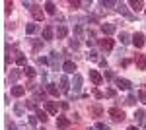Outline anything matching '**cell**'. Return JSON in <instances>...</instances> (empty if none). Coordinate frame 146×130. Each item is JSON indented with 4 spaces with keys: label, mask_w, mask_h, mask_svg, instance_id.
Instances as JSON below:
<instances>
[{
    "label": "cell",
    "mask_w": 146,
    "mask_h": 130,
    "mask_svg": "<svg viewBox=\"0 0 146 130\" xmlns=\"http://www.w3.org/2000/svg\"><path fill=\"white\" fill-rule=\"evenodd\" d=\"M31 14H33L35 20H43V10H41L37 4H33V6H31Z\"/></svg>",
    "instance_id": "cell-14"
},
{
    "label": "cell",
    "mask_w": 146,
    "mask_h": 130,
    "mask_svg": "<svg viewBox=\"0 0 146 130\" xmlns=\"http://www.w3.org/2000/svg\"><path fill=\"white\" fill-rule=\"evenodd\" d=\"M37 62H39V64H43V66H45L47 62H49V60H47L45 56H39V58H37Z\"/></svg>",
    "instance_id": "cell-46"
},
{
    "label": "cell",
    "mask_w": 146,
    "mask_h": 130,
    "mask_svg": "<svg viewBox=\"0 0 146 130\" xmlns=\"http://www.w3.org/2000/svg\"><path fill=\"white\" fill-rule=\"evenodd\" d=\"M96 130H109V126L103 124V122H98V124H96Z\"/></svg>",
    "instance_id": "cell-39"
},
{
    "label": "cell",
    "mask_w": 146,
    "mask_h": 130,
    "mask_svg": "<svg viewBox=\"0 0 146 130\" xmlns=\"http://www.w3.org/2000/svg\"><path fill=\"white\" fill-rule=\"evenodd\" d=\"M82 33H84V29H82V25H76V27H74V35H76V37H80Z\"/></svg>",
    "instance_id": "cell-38"
},
{
    "label": "cell",
    "mask_w": 146,
    "mask_h": 130,
    "mask_svg": "<svg viewBox=\"0 0 146 130\" xmlns=\"http://www.w3.org/2000/svg\"><path fill=\"white\" fill-rule=\"evenodd\" d=\"M51 66H53V70H62V64H60V54L56 53V51H53L51 53Z\"/></svg>",
    "instance_id": "cell-1"
},
{
    "label": "cell",
    "mask_w": 146,
    "mask_h": 130,
    "mask_svg": "<svg viewBox=\"0 0 146 130\" xmlns=\"http://www.w3.org/2000/svg\"><path fill=\"white\" fill-rule=\"evenodd\" d=\"M37 117H29V119H27V122H29V124H31V126H35V124H37Z\"/></svg>",
    "instance_id": "cell-43"
},
{
    "label": "cell",
    "mask_w": 146,
    "mask_h": 130,
    "mask_svg": "<svg viewBox=\"0 0 146 130\" xmlns=\"http://www.w3.org/2000/svg\"><path fill=\"white\" fill-rule=\"evenodd\" d=\"M25 107L31 109V111H35V113L39 111V109H37V101H35V99H29V101H25Z\"/></svg>",
    "instance_id": "cell-24"
},
{
    "label": "cell",
    "mask_w": 146,
    "mask_h": 130,
    "mask_svg": "<svg viewBox=\"0 0 146 130\" xmlns=\"http://www.w3.org/2000/svg\"><path fill=\"white\" fill-rule=\"evenodd\" d=\"M86 130H96V128H86Z\"/></svg>",
    "instance_id": "cell-49"
},
{
    "label": "cell",
    "mask_w": 146,
    "mask_h": 130,
    "mask_svg": "<svg viewBox=\"0 0 146 130\" xmlns=\"http://www.w3.org/2000/svg\"><path fill=\"white\" fill-rule=\"evenodd\" d=\"M100 47L103 49V51H111V49H113V39H109V37L100 39Z\"/></svg>",
    "instance_id": "cell-8"
},
{
    "label": "cell",
    "mask_w": 146,
    "mask_h": 130,
    "mask_svg": "<svg viewBox=\"0 0 146 130\" xmlns=\"http://www.w3.org/2000/svg\"><path fill=\"white\" fill-rule=\"evenodd\" d=\"M23 93H25V87L23 86H12V95L14 97H22Z\"/></svg>",
    "instance_id": "cell-12"
},
{
    "label": "cell",
    "mask_w": 146,
    "mask_h": 130,
    "mask_svg": "<svg viewBox=\"0 0 146 130\" xmlns=\"http://www.w3.org/2000/svg\"><path fill=\"white\" fill-rule=\"evenodd\" d=\"M70 49H74V51H76V49H80V43L76 41V39H70Z\"/></svg>",
    "instance_id": "cell-36"
},
{
    "label": "cell",
    "mask_w": 146,
    "mask_h": 130,
    "mask_svg": "<svg viewBox=\"0 0 146 130\" xmlns=\"http://www.w3.org/2000/svg\"><path fill=\"white\" fill-rule=\"evenodd\" d=\"M144 35H142V33H135V35H133V45H135L136 49H142V47H144Z\"/></svg>",
    "instance_id": "cell-3"
},
{
    "label": "cell",
    "mask_w": 146,
    "mask_h": 130,
    "mask_svg": "<svg viewBox=\"0 0 146 130\" xmlns=\"http://www.w3.org/2000/svg\"><path fill=\"white\" fill-rule=\"evenodd\" d=\"M16 62L22 66V64H25V56H23L22 53H18V56H16Z\"/></svg>",
    "instance_id": "cell-32"
},
{
    "label": "cell",
    "mask_w": 146,
    "mask_h": 130,
    "mask_svg": "<svg viewBox=\"0 0 146 130\" xmlns=\"http://www.w3.org/2000/svg\"><path fill=\"white\" fill-rule=\"evenodd\" d=\"M100 4L103 6V8H113V6L117 8V2H113V0H101Z\"/></svg>",
    "instance_id": "cell-26"
},
{
    "label": "cell",
    "mask_w": 146,
    "mask_h": 130,
    "mask_svg": "<svg viewBox=\"0 0 146 130\" xmlns=\"http://www.w3.org/2000/svg\"><path fill=\"white\" fill-rule=\"evenodd\" d=\"M90 111H92V115H94V117H100V115H101V107H98V105H96V107H92Z\"/></svg>",
    "instance_id": "cell-33"
},
{
    "label": "cell",
    "mask_w": 146,
    "mask_h": 130,
    "mask_svg": "<svg viewBox=\"0 0 146 130\" xmlns=\"http://www.w3.org/2000/svg\"><path fill=\"white\" fill-rule=\"evenodd\" d=\"M47 91H49L53 97H58V93H60V89H58L55 84H47Z\"/></svg>",
    "instance_id": "cell-18"
},
{
    "label": "cell",
    "mask_w": 146,
    "mask_h": 130,
    "mask_svg": "<svg viewBox=\"0 0 146 130\" xmlns=\"http://www.w3.org/2000/svg\"><path fill=\"white\" fill-rule=\"evenodd\" d=\"M115 31H117V27H115L113 23H103V25H101V33H103L105 37H109V35H113Z\"/></svg>",
    "instance_id": "cell-4"
},
{
    "label": "cell",
    "mask_w": 146,
    "mask_h": 130,
    "mask_svg": "<svg viewBox=\"0 0 146 130\" xmlns=\"http://www.w3.org/2000/svg\"><path fill=\"white\" fill-rule=\"evenodd\" d=\"M14 113H16L18 117H22V115H23V107L20 105V103H18V105H14Z\"/></svg>",
    "instance_id": "cell-31"
},
{
    "label": "cell",
    "mask_w": 146,
    "mask_h": 130,
    "mask_svg": "<svg viewBox=\"0 0 146 130\" xmlns=\"http://www.w3.org/2000/svg\"><path fill=\"white\" fill-rule=\"evenodd\" d=\"M39 31V25H37V23H27V25H25V33H27V35H33V33H37Z\"/></svg>",
    "instance_id": "cell-17"
},
{
    "label": "cell",
    "mask_w": 146,
    "mask_h": 130,
    "mask_svg": "<svg viewBox=\"0 0 146 130\" xmlns=\"http://www.w3.org/2000/svg\"><path fill=\"white\" fill-rule=\"evenodd\" d=\"M135 119H136V122H138L140 126H144V124H146V115H144L142 109H138V111L135 113Z\"/></svg>",
    "instance_id": "cell-10"
},
{
    "label": "cell",
    "mask_w": 146,
    "mask_h": 130,
    "mask_svg": "<svg viewBox=\"0 0 146 130\" xmlns=\"http://www.w3.org/2000/svg\"><path fill=\"white\" fill-rule=\"evenodd\" d=\"M43 39H45V41H51V39H53V27H51V25L43 27Z\"/></svg>",
    "instance_id": "cell-19"
},
{
    "label": "cell",
    "mask_w": 146,
    "mask_h": 130,
    "mask_svg": "<svg viewBox=\"0 0 146 130\" xmlns=\"http://www.w3.org/2000/svg\"><path fill=\"white\" fill-rule=\"evenodd\" d=\"M94 95H96V99H103V97H105V93H101L100 89H96V91H94Z\"/></svg>",
    "instance_id": "cell-40"
},
{
    "label": "cell",
    "mask_w": 146,
    "mask_h": 130,
    "mask_svg": "<svg viewBox=\"0 0 146 130\" xmlns=\"http://www.w3.org/2000/svg\"><path fill=\"white\" fill-rule=\"evenodd\" d=\"M62 70H64L66 74H74V70H76V64H74L72 60H64V62H62Z\"/></svg>",
    "instance_id": "cell-6"
},
{
    "label": "cell",
    "mask_w": 146,
    "mask_h": 130,
    "mask_svg": "<svg viewBox=\"0 0 146 130\" xmlns=\"http://www.w3.org/2000/svg\"><path fill=\"white\" fill-rule=\"evenodd\" d=\"M88 58H90V60H98V53H96V51H90Z\"/></svg>",
    "instance_id": "cell-42"
},
{
    "label": "cell",
    "mask_w": 146,
    "mask_h": 130,
    "mask_svg": "<svg viewBox=\"0 0 146 130\" xmlns=\"http://www.w3.org/2000/svg\"><path fill=\"white\" fill-rule=\"evenodd\" d=\"M35 101L39 103V101H43V103H47V93L43 91V89H35Z\"/></svg>",
    "instance_id": "cell-13"
},
{
    "label": "cell",
    "mask_w": 146,
    "mask_h": 130,
    "mask_svg": "<svg viewBox=\"0 0 146 130\" xmlns=\"http://www.w3.org/2000/svg\"><path fill=\"white\" fill-rule=\"evenodd\" d=\"M115 86L119 87V89H131V82L129 80H125V78H115Z\"/></svg>",
    "instance_id": "cell-5"
},
{
    "label": "cell",
    "mask_w": 146,
    "mask_h": 130,
    "mask_svg": "<svg viewBox=\"0 0 146 130\" xmlns=\"http://www.w3.org/2000/svg\"><path fill=\"white\" fill-rule=\"evenodd\" d=\"M105 97H115V89H107V91H105Z\"/></svg>",
    "instance_id": "cell-44"
},
{
    "label": "cell",
    "mask_w": 146,
    "mask_h": 130,
    "mask_svg": "<svg viewBox=\"0 0 146 130\" xmlns=\"http://www.w3.org/2000/svg\"><path fill=\"white\" fill-rule=\"evenodd\" d=\"M45 107H47V113H51V115H56V103H55V101H47Z\"/></svg>",
    "instance_id": "cell-23"
},
{
    "label": "cell",
    "mask_w": 146,
    "mask_h": 130,
    "mask_svg": "<svg viewBox=\"0 0 146 130\" xmlns=\"http://www.w3.org/2000/svg\"><path fill=\"white\" fill-rule=\"evenodd\" d=\"M66 35H68V29L64 25H58V27H56V37H58V39H64Z\"/></svg>",
    "instance_id": "cell-21"
},
{
    "label": "cell",
    "mask_w": 146,
    "mask_h": 130,
    "mask_svg": "<svg viewBox=\"0 0 146 130\" xmlns=\"http://www.w3.org/2000/svg\"><path fill=\"white\" fill-rule=\"evenodd\" d=\"M45 12H47V14H51V16H55V14H56L55 2H45Z\"/></svg>",
    "instance_id": "cell-20"
},
{
    "label": "cell",
    "mask_w": 146,
    "mask_h": 130,
    "mask_svg": "<svg viewBox=\"0 0 146 130\" xmlns=\"http://www.w3.org/2000/svg\"><path fill=\"white\" fill-rule=\"evenodd\" d=\"M68 126H70V119H66V117H58V119H56V128L66 130Z\"/></svg>",
    "instance_id": "cell-7"
},
{
    "label": "cell",
    "mask_w": 146,
    "mask_h": 130,
    "mask_svg": "<svg viewBox=\"0 0 146 130\" xmlns=\"http://www.w3.org/2000/svg\"><path fill=\"white\" fill-rule=\"evenodd\" d=\"M12 8H14V6H12V2H6V14H10Z\"/></svg>",
    "instance_id": "cell-47"
},
{
    "label": "cell",
    "mask_w": 146,
    "mask_h": 130,
    "mask_svg": "<svg viewBox=\"0 0 146 130\" xmlns=\"http://www.w3.org/2000/svg\"><path fill=\"white\" fill-rule=\"evenodd\" d=\"M35 117L41 120V122H47V120H49V117H47V113H45V111H37V113H35Z\"/></svg>",
    "instance_id": "cell-25"
},
{
    "label": "cell",
    "mask_w": 146,
    "mask_h": 130,
    "mask_svg": "<svg viewBox=\"0 0 146 130\" xmlns=\"http://www.w3.org/2000/svg\"><path fill=\"white\" fill-rule=\"evenodd\" d=\"M117 12H121V14H125V16H127V20H135V16L127 12V6H125L123 2H117Z\"/></svg>",
    "instance_id": "cell-11"
},
{
    "label": "cell",
    "mask_w": 146,
    "mask_h": 130,
    "mask_svg": "<svg viewBox=\"0 0 146 130\" xmlns=\"http://www.w3.org/2000/svg\"><path fill=\"white\" fill-rule=\"evenodd\" d=\"M72 86H74V91H80V89H82V76H80V74H74Z\"/></svg>",
    "instance_id": "cell-16"
},
{
    "label": "cell",
    "mask_w": 146,
    "mask_h": 130,
    "mask_svg": "<svg viewBox=\"0 0 146 130\" xmlns=\"http://www.w3.org/2000/svg\"><path fill=\"white\" fill-rule=\"evenodd\" d=\"M18 78H20V72H18V70H12L10 76H8V80H10V82H16Z\"/></svg>",
    "instance_id": "cell-30"
},
{
    "label": "cell",
    "mask_w": 146,
    "mask_h": 130,
    "mask_svg": "<svg viewBox=\"0 0 146 130\" xmlns=\"http://www.w3.org/2000/svg\"><path fill=\"white\" fill-rule=\"evenodd\" d=\"M131 6H133V10H142V6H144V4H142V2H140V0H133V2H131Z\"/></svg>",
    "instance_id": "cell-28"
},
{
    "label": "cell",
    "mask_w": 146,
    "mask_h": 130,
    "mask_svg": "<svg viewBox=\"0 0 146 130\" xmlns=\"http://www.w3.org/2000/svg\"><path fill=\"white\" fill-rule=\"evenodd\" d=\"M68 89H70V84H68V78H66V76H60V91H64V93H68Z\"/></svg>",
    "instance_id": "cell-15"
},
{
    "label": "cell",
    "mask_w": 146,
    "mask_h": 130,
    "mask_svg": "<svg viewBox=\"0 0 146 130\" xmlns=\"http://www.w3.org/2000/svg\"><path fill=\"white\" fill-rule=\"evenodd\" d=\"M109 117H111L113 120H125V113L119 107H111L109 109Z\"/></svg>",
    "instance_id": "cell-2"
},
{
    "label": "cell",
    "mask_w": 146,
    "mask_h": 130,
    "mask_svg": "<svg viewBox=\"0 0 146 130\" xmlns=\"http://www.w3.org/2000/svg\"><path fill=\"white\" fill-rule=\"evenodd\" d=\"M23 74H25L27 78H33V76H35V68H31V66H25V68H23Z\"/></svg>",
    "instance_id": "cell-27"
},
{
    "label": "cell",
    "mask_w": 146,
    "mask_h": 130,
    "mask_svg": "<svg viewBox=\"0 0 146 130\" xmlns=\"http://www.w3.org/2000/svg\"><path fill=\"white\" fill-rule=\"evenodd\" d=\"M136 64H138L140 70H144V68H146V56H144V54H136Z\"/></svg>",
    "instance_id": "cell-22"
},
{
    "label": "cell",
    "mask_w": 146,
    "mask_h": 130,
    "mask_svg": "<svg viewBox=\"0 0 146 130\" xmlns=\"http://www.w3.org/2000/svg\"><path fill=\"white\" fill-rule=\"evenodd\" d=\"M127 130H138V128H136V126H129Z\"/></svg>",
    "instance_id": "cell-48"
},
{
    "label": "cell",
    "mask_w": 146,
    "mask_h": 130,
    "mask_svg": "<svg viewBox=\"0 0 146 130\" xmlns=\"http://www.w3.org/2000/svg\"><path fill=\"white\" fill-rule=\"evenodd\" d=\"M105 78H109V80H115V74H113L111 70H105Z\"/></svg>",
    "instance_id": "cell-45"
},
{
    "label": "cell",
    "mask_w": 146,
    "mask_h": 130,
    "mask_svg": "<svg viewBox=\"0 0 146 130\" xmlns=\"http://www.w3.org/2000/svg\"><path fill=\"white\" fill-rule=\"evenodd\" d=\"M6 128H8V130H18V126H16L12 120H6Z\"/></svg>",
    "instance_id": "cell-37"
},
{
    "label": "cell",
    "mask_w": 146,
    "mask_h": 130,
    "mask_svg": "<svg viewBox=\"0 0 146 130\" xmlns=\"http://www.w3.org/2000/svg\"><path fill=\"white\" fill-rule=\"evenodd\" d=\"M138 99H140V103H146V89L138 91Z\"/></svg>",
    "instance_id": "cell-34"
},
{
    "label": "cell",
    "mask_w": 146,
    "mask_h": 130,
    "mask_svg": "<svg viewBox=\"0 0 146 130\" xmlns=\"http://www.w3.org/2000/svg\"><path fill=\"white\" fill-rule=\"evenodd\" d=\"M125 103H127V105H135V103H136V97L133 95V93H131V95L127 97V101H125Z\"/></svg>",
    "instance_id": "cell-35"
},
{
    "label": "cell",
    "mask_w": 146,
    "mask_h": 130,
    "mask_svg": "<svg viewBox=\"0 0 146 130\" xmlns=\"http://www.w3.org/2000/svg\"><path fill=\"white\" fill-rule=\"evenodd\" d=\"M90 80L96 84V86H100L101 82H103V78H101V74L98 72V70H90Z\"/></svg>",
    "instance_id": "cell-9"
},
{
    "label": "cell",
    "mask_w": 146,
    "mask_h": 130,
    "mask_svg": "<svg viewBox=\"0 0 146 130\" xmlns=\"http://www.w3.org/2000/svg\"><path fill=\"white\" fill-rule=\"evenodd\" d=\"M119 39H121V43H123V45H127L129 41H131V39H129V33H125V31L119 33Z\"/></svg>",
    "instance_id": "cell-29"
},
{
    "label": "cell",
    "mask_w": 146,
    "mask_h": 130,
    "mask_svg": "<svg viewBox=\"0 0 146 130\" xmlns=\"http://www.w3.org/2000/svg\"><path fill=\"white\" fill-rule=\"evenodd\" d=\"M41 47H43V41H33V49L35 51H39Z\"/></svg>",
    "instance_id": "cell-41"
}]
</instances>
